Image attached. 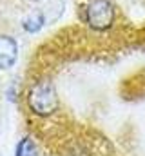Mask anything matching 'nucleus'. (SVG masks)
Segmentation results:
<instances>
[{"label": "nucleus", "instance_id": "obj_5", "mask_svg": "<svg viewBox=\"0 0 145 156\" xmlns=\"http://www.w3.org/2000/svg\"><path fill=\"white\" fill-rule=\"evenodd\" d=\"M15 156H40L35 140L31 136H24L15 149Z\"/></svg>", "mask_w": 145, "mask_h": 156}, {"label": "nucleus", "instance_id": "obj_2", "mask_svg": "<svg viewBox=\"0 0 145 156\" xmlns=\"http://www.w3.org/2000/svg\"><path fill=\"white\" fill-rule=\"evenodd\" d=\"M85 24L94 31H107L114 24V5L111 0H89L83 7Z\"/></svg>", "mask_w": 145, "mask_h": 156}, {"label": "nucleus", "instance_id": "obj_1", "mask_svg": "<svg viewBox=\"0 0 145 156\" xmlns=\"http://www.w3.org/2000/svg\"><path fill=\"white\" fill-rule=\"evenodd\" d=\"M27 105L38 116H49L58 107V94L51 82H36L27 93Z\"/></svg>", "mask_w": 145, "mask_h": 156}, {"label": "nucleus", "instance_id": "obj_4", "mask_svg": "<svg viewBox=\"0 0 145 156\" xmlns=\"http://www.w3.org/2000/svg\"><path fill=\"white\" fill-rule=\"evenodd\" d=\"M45 24H47V16H45V11H44V9H35V11H31V13L26 15L24 20H22V27H24V31H27V33H38Z\"/></svg>", "mask_w": 145, "mask_h": 156}, {"label": "nucleus", "instance_id": "obj_6", "mask_svg": "<svg viewBox=\"0 0 145 156\" xmlns=\"http://www.w3.org/2000/svg\"><path fill=\"white\" fill-rule=\"evenodd\" d=\"M31 2H40V0H31Z\"/></svg>", "mask_w": 145, "mask_h": 156}, {"label": "nucleus", "instance_id": "obj_3", "mask_svg": "<svg viewBox=\"0 0 145 156\" xmlns=\"http://www.w3.org/2000/svg\"><path fill=\"white\" fill-rule=\"evenodd\" d=\"M18 58V44L9 35H0V71L15 66Z\"/></svg>", "mask_w": 145, "mask_h": 156}]
</instances>
